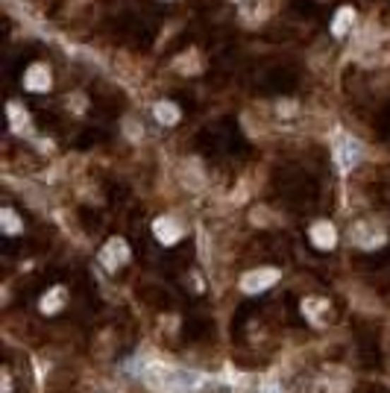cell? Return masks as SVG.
<instances>
[{"label": "cell", "mask_w": 390, "mask_h": 393, "mask_svg": "<svg viewBox=\"0 0 390 393\" xmlns=\"http://www.w3.org/2000/svg\"><path fill=\"white\" fill-rule=\"evenodd\" d=\"M65 303H68V293H65V288H53V291H47L45 297H42V303H38V308H42L45 314H59V311L65 308Z\"/></svg>", "instance_id": "9c48e42d"}, {"label": "cell", "mask_w": 390, "mask_h": 393, "mask_svg": "<svg viewBox=\"0 0 390 393\" xmlns=\"http://www.w3.org/2000/svg\"><path fill=\"white\" fill-rule=\"evenodd\" d=\"M329 311H331L329 300H320V297H311V300L302 303V314L311 323H320V314H329Z\"/></svg>", "instance_id": "7c38bea8"}, {"label": "cell", "mask_w": 390, "mask_h": 393, "mask_svg": "<svg viewBox=\"0 0 390 393\" xmlns=\"http://www.w3.org/2000/svg\"><path fill=\"white\" fill-rule=\"evenodd\" d=\"M153 115H155V121H159L162 127H173V124H179V117H182L179 106H177V103H170V100H162V103H155Z\"/></svg>", "instance_id": "30bf717a"}, {"label": "cell", "mask_w": 390, "mask_h": 393, "mask_svg": "<svg viewBox=\"0 0 390 393\" xmlns=\"http://www.w3.org/2000/svg\"><path fill=\"white\" fill-rule=\"evenodd\" d=\"M9 115H12V129H15V132L27 129V124H30L27 117H30V115H27L21 106H18V103H9Z\"/></svg>", "instance_id": "5bb4252c"}, {"label": "cell", "mask_w": 390, "mask_h": 393, "mask_svg": "<svg viewBox=\"0 0 390 393\" xmlns=\"http://www.w3.org/2000/svg\"><path fill=\"white\" fill-rule=\"evenodd\" d=\"M129 262V247H126V241H121V238H112L103 250H100V264L109 270V273H114L118 267H124Z\"/></svg>", "instance_id": "5b68a950"}, {"label": "cell", "mask_w": 390, "mask_h": 393, "mask_svg": "<svg viewBox=\"0 0 390 393\" xmlns=\"http://www.w3.org/2000/svg\"><path fill=\"white\" fill-rule=\"evenodd\" d=\"M353 24H355V12L349 6H343V9H338L335 21H331V33H335L338 38H343L349 30H353Z\"/></svg>", "instance_id": "8fae6325"}, {"label": "cell", "mask_w": 390, "mask_h": 393, "mask_svg": "<svg viewBox=\"0 0 390 393\" xmlns=\"http://www.w3.org/2000/svg\"><path fill=\"white\" fill-rule=\"evenodd\" d=\"M331 156H335V165L346 173V170H353L364 159V144L358 139H353V135H341V139L335 141V150H331Z\"/></svg>", "instance_id": "3957f363"}, {"label": "cell", "mask_w": 390, "mask_h": 393, "mask_svg": "<svg viewBox=\"0 0 390 393\" xmlns=\"http://www.w3.org/2000/svg\"><path fill=\"white\" fill-rule=\"evenodd\" d=\"M153 235L159 238V244L170 247V244H177L182 238V226L173 221V218H159V221L153 223Z\"/></svg>", "instance_id": "ba28073f"}, {"label": "cell", "mask_w": 390, "mask_h": 393, "mask_svg": "<svg viewBox=\"0 0 390 393\" xmlns=\"http://www.w3.org/2000/svg\"><path fill=\"white\" fill-rule=\"evenodd\" d=\"M53 86V76H50V68L47 65H32L27 74H24V88L27 91H47Z\"/></svg>", "instance_id": "52a82bcc"}, {"label": "cell", "mask_w": 390, "mask_h": 393, "mask_svg": "<svg viewBox=\"0 0 390 393\" xmlns=\"http://www.w3.org/2000/svg\"><path fill=\"white\" fill-rule=\"evenodd\" d=\"M279 276H282V273H279L276 267H259V270H249L247 276L241 279V291H244V293H261V291H267V288L276 285Z\"/></svg>", "instance_id": "277c9868"}, {"label": "cell", "mask_w": 390, "mask_h": 393, "mask_svg": "<svg viewBox=\"0 0 390 393\" xmlns=\"http://www.w3.org/2000/svg\"><path fill=\"white\" fill-rule=\"evenodd\" d=\"M349 238H353V244L361 247V250H379L387 241V232L376 221H358L353 229H349Z\"/></svg>", "instance_id": "7a4b0ae2"}, {"label": "cell", "mask_w": 390, "mask_h": 393, "mask_svg": "<svg viewBox=\"0 0 390 393\" xmlns=\"http://www.w3.org/2000/svg\"><path fill=\"white\" fill-rule=\"evenodd\" d=\"M308 238H311V244H314L317 250H335V244H338V229L331 226L329 221H317L314 226H311Z\"/></svg>", "instance_id": "8992f818"}, {"label": "cell", "mask_w": 390, "mask_h": 393, "mask_svg": "<svg viewBox=\"0 0 390 393\" xmlns=\"http://www.w3.org/2000/svg\"><path fill=\"white\" fill-rule=\"evenodd\" d=\"M0 223H4V232H6V235H18V232L24 229L21 218H18L12 209H4V211H0Z\"/></svg>", "instance_id": "4fadbf2b"}, {"label": "cell", "mask_w": 390, "mask_h": 393, "mask_svg": "<svg viewBox=\"0 0 390 393\" xmlns=\"http://www.w3.org/2000/svg\"><path fill=\"white\" fill-rule=\"evenodd\" d=\"M141 382L153 390V393H182L194 385H188V376L177 373L173 367L162 364V361H147L141 364Z\"/></svg>", "instance_id": "6da1fadb"}]
</instances>
